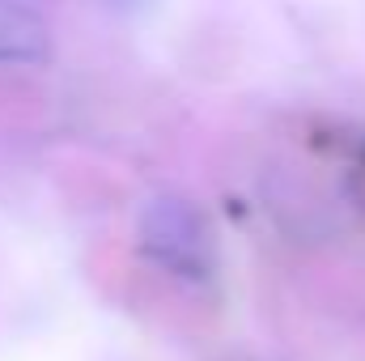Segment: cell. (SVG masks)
Returning <instances> with one entry per match:
<instances>
[{"label":"cell","mask_w":365,"mask_h":361,"mask_svg":"<svg viewBox=\"0 0 365 361\" xmlns=\"http://www.w3.org/2000/svg\"><path fill=\"white\" fill-rule=\"evenodd\" d=\"M140 234H145V247L162 264L187 272V276H204V268H208V238H204L200 217L182 200H158L145 213Z\"/></svg>","instance_id":"6da1fadb"},{"label":"cell","mask_w":365,"mask_h":361,"mask_svg":"<svg viewBox=\"0 0 365 361\" xmlns=\"http://www.w3.org/2000/svg\"><path fill=\"white\" fill-rule=\"evenodd\" d=\"M47 51H51L47 21L17 0H0V64H34Z\"/></svg>","instance_id":"7a4b0ae2"}]
</instances>
